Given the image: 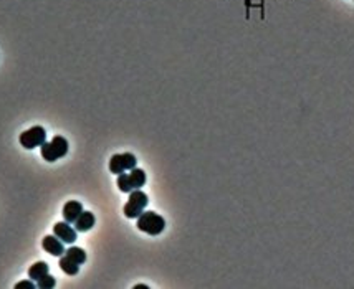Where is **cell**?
<instances>
[{
  "label": "cell",
  "mask_w": 354,
  "mask_h": 289,
  "mask_svg": "<svg viewBox=\"0 0 354 289\" xmlns=\"http://www.w3.org/2000/svg\"><path fill=\"white\" fill-rule=\"evenodd\" d=\"M134 287H136V289H141V287H142V289H147L149 286H146V284H136Z\"/></svg>",
  "instance_id": "17"
},
{
  "label": "cell",
  "mask_w": 354,
  "mask_h": 289,
  "mask_svg": "<svg viewBox=\"0 0 354 289\" xmlns=\"http://www.w3.org/2000/svg\"><path fill=\"white\" fill-rule=\"evenodd\" d=\"M61 213H63L65 222H68V223H75L76 218L83 213V205H81L79 202H76V200H71V202L65 203L63 212H61Z\"/></svg>",
  "instance_id": "8"
},
{
  "label": "cell",
  "mask_w": 354,
  "mask_h": 289,
  "mask_svg": "<svg viewBox=\"0 0 354 289\" xmlns=\"http://www.w3.org/2000/svg\"><path fill=\"white\" fill-rule=\"evenodd\" d=\"M60 268H61L63 273L70 274V276H75V274H78V271H79V264H76L73 259H70L65 254V256L60 258Z\"/></svg>",
  "instance_id": "12"
},
{
  "label": "cell",
  "mask_w": 354,
  "mask_h": 289,
  "mask_svg": "<svg viewBox=\"0 0 354 289\" xmlns=\"http://www.w3.org/2000/svg\"><path fill=\"white\" fill-rule=\"evenodd\" d=\"M19 140L25 149H35V147H42L43 142H47V132L42 126H35L22 132Z\"/></svg>",
  "instance_id": "4"
},
{
  "label": "cell",
  "mask_w": 354,
  "mask_h": 289,
  "mask_svg": "<svg viewBox=\"0 0 354 289\" xmlns=\"http://www.w3.org/2000/svg\"><path fill=\"white\" fill-rule=\"evenodd\" d=\"M66 253V256L73 259L76 264H83L84 261H86V253H84V250H81V248H78V246H71V248H68V250H65Z\"/></svg>",
  "instance_id": "13"
},
{
  "label": "cell",
  "mask_w": 354,
  "mask_h": 289,
  "mask_svg": "<svg viewBox=\"0 0 354 289\" xmlns=\"http://www.w3.org/2000/svg\"><path fill=\"white\" fill-rule=\"evenodd\" d=\"M129 180H131V184H133V189L134 190L136 189H141V187L146 184V172L142 171V169H138V167L131 169Z\"/></svg>",
  "instance_id": "11"
},
{
  "label": "cell",
  "mask_w": 354,
  "mask_h": 289,
  "mask_svg": "<svg viewBox=\"0 0 354 289\" xmlns=\"http://www.w3.org/2000/svg\"><path fill=\"white\" fill-rule=\"evenodd\" d=\"M116 185H118L119 190L124 192V194H131V192L134 190V189H133V184H131V180H129V174H126V172L118 175V182H116Z\"/></svg>",
  "instance_id": "14"
},
{
  "label": "cell",
  "mask_w": 354,
  "mask_h": 289,
  "mask_svg": "<svg viewBox=\"0 0 354 289\" xmlns=\"http://www.w3.org/2000/svg\"><path fill=\"white\" fill-rule=\"evenodd\" d=\"M136 225H138V230L144 231V233L157 236L165 228V220L156 212H142L138 217V223Z\"/></svg>",
  "instance_id": "1"
},
{
  "label": "cell",
  "mask_w": 354,
  "mask_h": 289,
  "mask_svg": "<svg viewBox=\"0 0 354 289\" xmlns=\"http://www.w3.org/2000/svg\"><path fill=\"white\" fill-rule=\"evenodd\" d=\"M147 203H149L147 195L144 194V192H141V189H136L129 194V200L126 205H124L123 212L128 218H138L139 215L144 212Z\"/></svg>",
  "instance_id": "3"
},
{
  "label": "cell",
  "mask_w": 354,
  "mask_h": 289,
  "mask_svg": "<svg viewBox=\"0 0 354 289\" xmlns=\"http://www.w3.org/2000/svg\"><path fill=\"white\" fill-rule=\"evenodd\" d=\"M138 164V159L134 157V154L131 152H124V154H114L110 161V172L113 174H124L126 171H131V169L136 167Z\"/></svg>",
  "instance_id": "5"
},
{
  "label": "cell",
  "mask_w": 354,
  "mask_h": 289,
  "mask_svg": "<svg viewBox=\"0 0 354 289\" xmlns=\"http://www.w3.org/2000/svg\"><path fill=\"white\" fill-rule=\"evenodd\" d=\"M48 271H50V268L47 263L38 261V263L30 266V269H28V277H30L32 281H38V279H42L43 276H47Z\"/></svg>",
  "instance_id": "10"
},
{
  "label": "cell",
  "mask_w": 354,
  "mask_h": 289,
  "mask_svg": "<svg viewBox=\"0 0 354 289\" xmlns=\"http://www.w3.org/2000/svg\"><path fill=\"white\" fill-rule=\"evenodd\" d=\"M17 289H22V287H27V289H33V287H37V284H33L32 281H20V282H17L15 284Z\"/></svg>",
  "instance_id": "16"
},
{
  "label": "cell",
  "mask_w": 354,
  "mask_h": 289,
  "mask_svg": "<svg viewBox=\"0 0 354 289\" xmlns=\"http://www.w3.org/2000/svg\"><path fill=\"white\" fill-rule=\"evenodd\" d=\"M95 223H96L95 215L91 213V212H83V213L76 218V222H75V230L79 231V233H81V231H88V230L93 228Z\"/></svg>",
  "instance_id": "9"
},
{
  "label": "cell",
  "mask_w": 354,
  "mask_h": 289,
  "mask_svg": "<svg viewBox=\"0 0 354 289\" xmlns=\"http://www.w3.org/2000/svg\"><path fill=\"white\" fill-rule=\"evenodd\" d=\"M42 246L45 251L53 254V256H63V253H65L63 241H61L58 236H53V235L45 236L42 241Z\"/></svg>",
  "instance_id": "7"
},
{
  "label": "cell",
  "mask_w": 354,
  "mask_h": 289,
  "mask_svg": "<svg viewBox=\"0 0 354 289\" xmlns=\"http://www.w3.org/2000/svg\"><path fill=\"white\" fill-rule=\"evenodd\" d=\"M53 233H55V236H58L63 243H68V245L75 243V240H76V230L71 228L70 223H68V222H58V223H55V226H53Z\"/></svg>",
  "instance_id": "6"
},
{
  "label": "cell",
  "mask_w": 354,
  "mask_h": 289,
  "mask_svg": "<svg viewBox=\"0 0 354 289\" xmlns=\"http://www.w3.org/2000/svg\"><path fill=\"white\" fill-rule=\"evenodd\" d=\"M55 284H56L55 277L50 276V274H47V276H43L42 279H38L37 287H40V289H50V287H53Z\"/></svg>",
  "instance_id": "15"
},
{
  "label": "cell",
  "mask_w": 354,
  "mask_h": 289,
  "mask_svg": "<svg viewBox=\"0 0 354 289\" xmlns=\"http://www.w3.org/2000/svg\"><path fill=\"white\" fill-rule=\"evenodd\" d=\"M42 157L47 162H55L61 159L63 156H66L68 152V142L65 137L61 135H56V137L51 139V142H43L42 144Z\"/></svg>",
  "instance_id": "2"
}]
</instances>
